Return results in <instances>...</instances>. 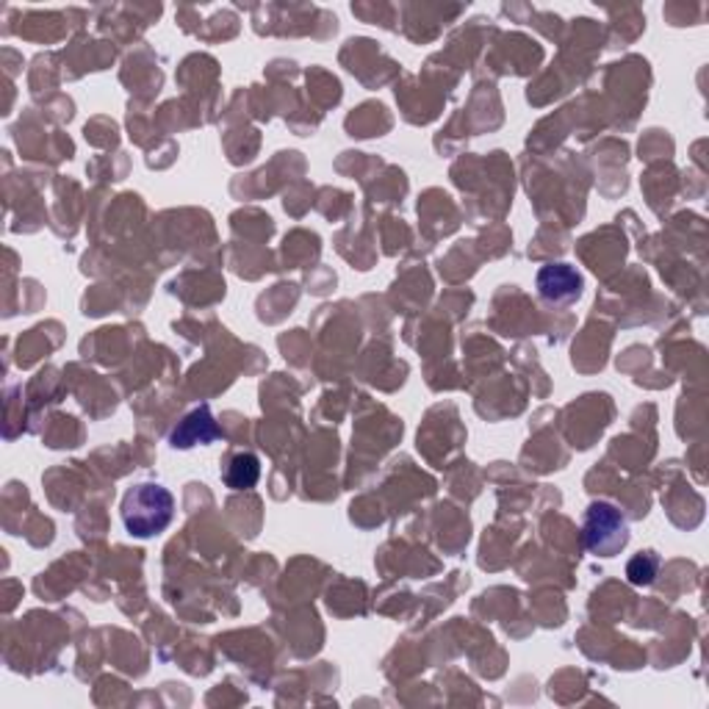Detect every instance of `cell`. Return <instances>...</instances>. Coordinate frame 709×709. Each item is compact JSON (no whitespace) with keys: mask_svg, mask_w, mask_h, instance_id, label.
Instances as JSON below:
<instances>
[{"mask_svg":"<svg viewBox=\"0 0 709 709\" xmlns=\"http://www.w3.org/2000/svg\"><path fill=\"white\" fill-rule=\"evenodd\" d=\"M538 291L546 302L569 306V302L580 300L582 275L574 270V266H569V263L544 266V270L538 272Z\"/></svg>","mask_w":709,"mask_h":709,"instance_id":"3957f363","label":"cell"},{"mask_svg":"<svg viewBox=\"0 0 709 709\" xmlns=\"http://www.w3.org/2000/svg\"><path fill=\"white\" fill-rule=\"evenodd\" d=\"M172 515H175V499L159 483L136 485L123 499L125 530L134 538H153L172 524Z\"/></svg>","mask_w":709,"mask_h":709,"instance_id":"6da1fadb","label":"cell"},{"mask_svg":"<svg viewBox=\"0 0 709 709\" xmlns=\"http://www.w3.org/2000/svg\"><path fill=\"white\" fill-rule=\"evenodd\" d=\"M220 438V427H216L214 416H211L209 405L195 408L189 416H184V422L177 424L170 435V444L175 449H191V447H206L211 440Z\"/></svg>","mask_w":709,"mask_h":709,"instance_id":"277c9868","label":"cell"},{"mask_svg":"<svg viewBox=\"0 0 709 709\" xmlns=\"http://www.w3.org/2000/svg\"><path fill=\"white\" fill-rule=\"evenodd\" d=\"M582 538H585V549L596 557H615L618 551L630 544V526H626L624 515L618 513L612 505H590L585 515V526H582Z\"/></svg>","mask_w":709,"mask_h":709,"instance_id":"7a4b0ae2","label":"cell"},{"mask_svg":"<svg viewBox=\"0 0 709 709\" xmlns=\"http://www.w3.org/2000/svg\"><path fill=\"white\" fill-rule=\"evenodd\" d=\"M258 477H261V460H258L256 455H250V452L233 455L231 465H227V471H225L227 488L247 490L258 483Z\"/></svg>","mask_w":709,"mask_h":709,"instance_id":"5b68a950","label":"cell"},{"mask_svg":"<svg viewBox=\"0 0 709 709\" xmlns=\"http://www.w3.org/2000/svg\"><path fill=\"white\" fill-rule=\"evenodd\" d=\"M657 571H660V557L655 551L632 557L630 565H626V576H630L632 585H648L657 576Z\"/></svg>","mask_w":709,"mask_h":709,"instance_id":"8992f818","label":"cell"}]
</instances>
